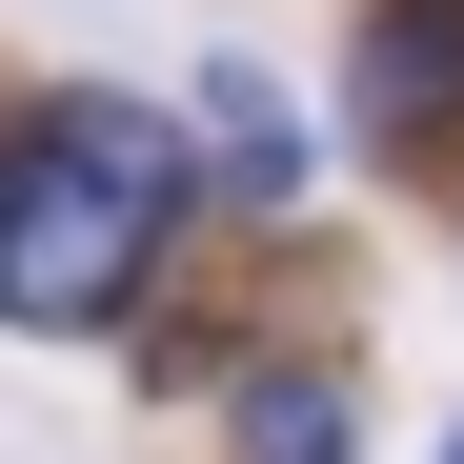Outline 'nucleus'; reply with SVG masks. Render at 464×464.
Returning <instances> with one entry per match:
<instances>
[{
	"instance_id": "obj_1",
	"label": "nucleus",
	"mask_w": 464,
	"mask_h": 464,
	"mask_svg": "<svg viewBox=\"0 0 464 464\" xmlns=\"http://www.w3.org/2000/svg\"><path fill=\"white\" fill-rule=\"evenodd\" d=\"M182 222V121L141 102H41L21 141H0V324H121L141 263H162Z\"/></svg>"
},
{
	"instance_id": "obj_2",
	"label": "nucleus",
	"mask_w": 464,
	"mask_h": 464,
	"mask_svg": "<svg viewBox=\"0 0 464 464\" xmlns=\"http://www.w3.org/2000/svg\"><path fill=\"white\" fill-rule=\"evenodd\" d=\"M444 121H464V0H383L363 61H343V141L404 162V141H444Z\"/></svg>"
},
{
	"instance_id": "obj_3",
	"label": "nucleus",
	"mask_w": 464,
	"mask_h": 464,
	"mask_svg": "<svg viewBox=\"0 0 464 464\" xmlns=\"http://www.w3.org/2000/svg\"><path fill=\"white\" fill-rule=\"evenodd\" d=\"M202 141H222V202H243V222H283V202H303V121H283L263 61H202Z\"/></svg>"
},
{
	"instance_id": "obj_4",
	"label": "nucleus",
	"mask_w": 464,
	"mask_h": 464,
	"mask_svg": "<svg viewBox=\"0 0 464 464\" xmlns=\"http://www.w3.org/2000/svg\"><path fill=\"white\" fill-rule=\"evenodd\" d=\"M222 444L243 464H363V404L324 363H263V383H222Z\"/></svg>"
}]
</instances>
